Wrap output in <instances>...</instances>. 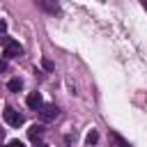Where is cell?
I'll return each instance as SVG.
<instances>
[{
	"mask_svg": "<svg viewBox=\"0 0 147 147\" xmlns=\"http://www.w3.org/2000/svg\"><path fill=\"white\" fill-rule=\"evenodd\" d=\"M57 106L55 103H41V108H39V117H41V122H51V119H55L57 117Z\"/></svg>",
	"mask_w": 147,
	"mask_h": 147,
	"instance_id": "obj_1",
	"label": "cell"
},
{
	"mask_svg": "<svg viewBox=\"0 0 147 147\" xmlns=\"http://www.w3.org/2000/svg\"><path fill=\"white\" fill-rule=\"evenodd\" d=\"M2 117H5V122H7L9 126H21V124H23V115H21V113H16L14 108H5Z\"/></svg>",
	"mask_w": 147,
	"mask_h": 147,
	"instance_id": "obj_2",
	"label": "cell"
},
{
	"mask_svg": "<svg viewBox=\"0 0 147 147\" xmlns=\"http://www.w3.org/2000/svg\"><path fill=\"white\" fill-rule=\"evenodd\" d=\"M21 53H23V46H21L18 41H11V39L5 41V57H16V55H21Z\"/></svg>",
	"mask_w": 147,
	"mask_h": 147,
	"instance_id": "obj_3",
	"label": "cell"
},
{
	"mask_svg": "<svg viewBox=\"0 0 147 147\" xmlns=\"http://www.w3.org/2000/svg\"><path fill=\"white\" fill-rule=\"evenodd\" d=\"M25 103H28V108L39 110L44 101H41V94H39V92H30V94H28V99H25Z\"/></svg>",
	"mask_w": 147,
	"mask_h": 147,
	"instance_id": "obj_4",
	"label": "cell"
},
{
	"mask_svg": "<svg viewBox=\"0 0 147 147\" xmlns=\"http://www.w3.org/2000/svg\"><path fill=\"white\" fill-rule=\"evenodd\" d=\"M28 136H30V140L41 138V136H44V126H41V124H32V126L28 129Z\"/></svg>",
	"mask_w": 147,
	"mask_h": 147,
	"instance_id": "obj_5",
	"label": "cell"
},
{
	"mask_svg": "<svg viewBox=\"0 0 147 147\" xmlns=\"http://www.w3.org/2000/svg\"><path fill=\"white\" fill-rule=\"evenodd\" d=\"M7 87H9L11 92H18V90L23 87V80H21V78H11V80L7 83Z\"/></svg>",
	"mask_w": 147,
	"mask_h": 147,
	"instance_id": "obj_6",
	"label": "cell"
},
{
	"mask_svg": "<svg viewBox=\"0 0 147 147\" xmlns=\"http://www.w3.org/2000/svg\"><path fill=\"white\" fill-rule=\"evenodd\" d=\"M113 140H115V142H117L119 147H131V145H129V142H126V140H124V138H122L119 133H113Z\"/></svg>",
	"mask_w": 147,
	"mask_h": 147,
	"instance_id": "obj_7",
	"label": "cell"
},
{
	"mask_svg": "<svg viewBox=\"0 0 147 147\" xmlns=\"http://www.w3.org/2000/svg\"><path fill=\"white\" fill-rule=\"evenodd\" d=\"M39 5H41L46 11H51V14H57V11H60V9H57V5H48V2H39Z\"/></svg>",
	"mask_w": 147,
	"mask_h": 147,
	"instance_id": "obj_8",
	"label": "cell"
},
{
	"mask_svg": "<svg viewBox=\"0 0 147 147\" xmlns=\"http://www.w3.org/2000/svg\"><path fill=\"white\" fill-rule=\"evenodd\" d=\"M85 140H87V145H94V142H96V140H99V133H96V131H90V133H87V138H85Z\"/></svg>",
	"mask_w": 147,
	"mask_h": 147,
	"instance_id": "obj_9",
	"label": "cell"
},
{
	"mask_svg": "<svg viewBox=\"0 0 147 147\" xmlns=\"http://www.w3.org/2000/svg\"><path fill=\"white\" fill-rule=\"evenodd\" d=\"M41 67H44V69H46V71H51V69H53V62H51V60H46V57H44V60H41Z\"/></svg>",
	"mask_w": 147,
	"mask_h": 147,
	"instance_id": "obj_10",
	"label": "cell"
},
{
	"mask_svg": "<svg viewBox=\"0 0 147 147\" xmlns=\"http://www.w3.org/2000/svg\"><path fill=\"white\" fill-rule=\"evenodd\" d=\"M7 147H25V145H23L21 140H9V142H7Z\"/></svg>",
	"mask_w": 147,
	"mask_h": 147,
	"instance_id": "obj_11",
	"label": "cell"
},
{
	"mask_svg": "<svg viewBox=\"0 0 147 147\" xmlns=\"http://www.w3.org/2000/svg\"><path fill=\"white\" fill-rule=\"evenodd\" d=\"M5 30H7V23H5L2 18H0V32H5Z\"/></svg>",
	"mask_w": 147,
	"mask_h": 147,
	"instance_id": "obj_12",
	"label": "cell"
},
{
	"mask_svg": "<svg viewBox=\"0 0 147 147\" xmlns=\"http://www.w3.org/2000/svg\"><path fill=\"white\" fill-rule=\"evenodd\" d=\"M5 69H7V62H5V60H0V71H5Z\"/></svg>",
	"mask_w": 147,
	"mask_h": 147,
	"instance_id": "obj_13",
	"label": "cell"
},
{
	"mask_svg": "<svg viewBox=\"0 0 147 147\" xmlns=\"http://www.w3.org/2000/svg\"><path fill=\"white\" fill-rule=\"evenodd\" d=\"M5 41H7V39H2V37H0V44H5Z\"/></svg>",
	"mask_w": 147,
	"mask_h": 147,
	"instance_id": "obj_14",
	"label": "cell"
},
{
	"mask_svg": "<svg viewBox=\"0 0 147 147\" xmlns=\"http://www.w3.org/2000/svg\"><path fill=\"white\" fill-rule=\"evenodd\" d=\"M39 147H46V145H39Z\"/></svg>",
	"mask_w": 147,
	"mask_h": 147,
	"instance_id": "obj_15",
	"label": "cell"
}]
</instances>
